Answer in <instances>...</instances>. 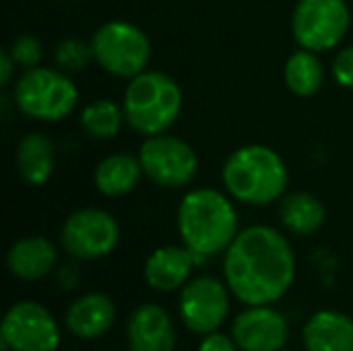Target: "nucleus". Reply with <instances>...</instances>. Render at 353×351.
Here are the masks:
<instances>
[{"label": "nucleus", "instance_id": "obj_26", "mask_svg": "<svg viewBox=\"0 0 353 351\" xmlns=\"http://www.w3.org/2000/svg\"><path fill=\"white\" fill-rule=\"evenodd\" d=\"M236 341L234 339H230L228 335H223V333H209V335H205V339L201 341V345H199V351H236Z\"/></svg>", "mask_w": 353, "mask_h": 351}, {"label": "nucleus", "instance_id": "obj_20", "mask_svg": "<svg viewBox=\"0 0 353 351\" xmlns=\"http://www.w3.org/2000/svg\"><path fill=\"white\" fill-rule=\"evenodd\" d=\"M279 219L288 232L296 236H312L323 228L327 219V209L323 201L312 192H285L279 201Z\"/></svg>", "mask_w": 353, "mask_h": 351}, {"label": "nucleus", "instance_id": "obj_14", "mask_svg": "<svg viewBox=\"0 0 353 351\" xmlns=\"http://www.w3.org/2000/svg\"><path fill=\"white\" fill-rule=\"evenodd\" d=\"M128 351H174L176 329L159 304H141L126 325Z\"/></svg>", "mask_w": 353, "mask_h": 351}, {"label": "nucleus", "instance_id": "obj_18", "mask_svg": "<svg viewBox=\"0 0 353 351\" xmlns=\"http://www.w3.org/2000/svg\"><path fill=\"white\" fill-rule=\"evenodd\" d=\"M14 166L19 178L29 186H43L56 168L54 141L43 132H27L14 151Z\"/></svg>", "mask_w": 353, "mask_h": 351}, {"label": "nucleus", "instance_id": "obj_4", "mask_svg": "<svg viewBox=\"0 0 353 351\" xmlns=\"http://www.w3.org/2000/svg\"><path fill=\"white\" fill-rule=\"evenodd\" d=\"M184 106L180 85L163 70L147 68L128 81L122 95V110L128 128L143 139L170 132Z\"/></svg>", "mask_w": 353, "mask_h": 351}, {"label": "nucleus", "instance_id": "obj_11", "mask_svg": "<svg viewBox=\"0 0 353 351\" xmlns=\"http://www.w3.org/2000/svg\"><path fill=\"white\" fill-rule=\"evenodd\" d=\"M180 319L196 335L215 333L230 314V288L211 275L190 279L180 292Z\"/></svg>", "mask_w": 353, "mask_h": 351}, {"label": "nucleus", "instance_id": "obj_27", "mask_svg": "<svg viewBox=\"0 0 353 351\" xmlns=\"http://www.w3.org/2000/svg\"><path fill=\"white\" fill-rule=\"evenodd\" d=\"M14 72H17V62L12 60V56H10V52L6 48V50L0 52V85L6 87L12 81Z\"/></svg>", "mask_w": 353, "mask_h": 351}, {"label": "nucleus", "instance_id": "obj_12", "mask_svg": "<svg viewBox=\"0 0 353 351\" xmlns=\"http://www.w3.org/2000/svg\"><path fill=\"white\" fill-rule=\"evenodd\" d=\"M232 339L242 351H281L290 339V327L271 304L250 306L234 319Z\"/></svg>", "mask_w": 353, "mask_h": 351}, {"label": "nucleus", "instance_id": "obj_24", "mask_svg": "<svg viewBox=\"0 0 353 351\" xmlns=\"http://www.w3.org/2000/svg\"><path fill=\"white\" fill-rule=\"evenodd\" d=\"M8 52H10L12 60L17 62V66H21L25 70V68L39 66L41 56H43V46H41V41H39L37 35H33V33H21V35H17L12 39Z\"/></svg>", "mask_w": 353, "mask_h": 351}, {"label": "nucleus", "instance_id": "obj_23", "mask_svg": "<svg viewBox=\"0 0 353 351\" xmlns=\"http://www.w3.org/2000/svg\"><path fill=\"white\" fill-rule=\"evenodd\" d=\"M93 60L91 43L79 39V37H66L62 39L54 50V62L60 70L74 74L87 68V64Z\"/></svg>", "mask_w": 353, "mask_h": 351}, {"label": "nucleus", "instance_id": "obj_16", "mask_svg": "<svg viewBox=\"0 0 353 351\" xmlns=\"http://www.w3.org/2000/svg\"><path fill=\"white\" fill-rule=\"evenodd\" d=\"M56 263H58V250L43 236L19 238L6 252V267L21 281L43 279L54 271Z\"/></svg>", "mask_w": 353, "mask_h": 351}, {"label": "nucleus", "instance_id": "obj_22", "mask_svg": "<svg viewBox=\"0 0 353 351\" xmlns=\"http://www.w3.org/2000/svg\"><path fill=\"white\" fill-rule=\"evenodd\" d=\"M81 128L95 141H110L114 139L122 126L126 124L122 103H116L110 97L89 101L79 114Z\"/></svg>", "mask_w": 353, "mask_h": 351}, {"label": "nucleus", "instance_id": "obj_10", "mask_svg": "<svg viewBox=\"0 0 353 351\" xmlns=\"http://www.w3.org/2000/svg\"><path fill=\"white\" fill-rule=\"evenodd\" d=\"M2 351H56L60 327L46 306L23 300L10 306L0 325Z\"/></svg>", "mask_w": 353, "mask_h": 351}, {"label": "nucleus", "instance_id": "obj_15", "mask_svg": "<svg viewBox=\"0 0 353 351\" xmlns=\"http://www.w3.org/2000/svg\"><path fill=\"white\" fill-rule=\"evenodd\" d=\"M66 329L79 339H97L116 323V304L110 296L91 292L79 296L66 310Z\"/></svg>", "mask_w": 353, "mask_h": 351}, {"label": "nucleus", "instance_id": "obj_1", "mask_svg": "<svg viewBox=\"0 0 353 351\" xmlns=\"http://www.w3.org/2000/svg\"><path fill=\"white\" fill-rule=\"evenodd\" d=\"M230 292L246 306L281 300L296 279V254L290 240L271 225H248L238 232L223 259Z\"/></svg>", "mask_w": 353, "mask_h": 351}, {"label": "nucleus", "instance_id": "obj_8", "mask_svg": "<svg viewBox=\"0 0 353 351\" xmlns=\"http://www.w3.org/2000/svg\"><path fill=\"white\" fill-rule=\"evenodd\" d=\"M139 161L145 178L159 188H186L199 172V155L184 139L163 132L147 137L139 149Z\"/></svg>", "mask_w": 353, "mask_h": 351}, {"label": "nucleus", "instance_id": "obj_7", "mask_svg": "<svg viewBox=\"0 0 353 351\" xmlns=\"http://www.w3.org/2000/svg\"><path fill=\"white\" fill-rule=\"evenodd\" d=\"M352 10L347 0H298L292 12V35L310 52L335 50L347 35Z\"/></svg>", "mask_w": 353, "mask_h": 351}, {"label": "nucleus", "instance_id": "obj_25", "mask_svg": "<svg viewBox=\"0 0 353 351\" xmlns=\"http://www.w3.org/2000/svg\"><path fill=\"white\" fill-rule=\"evenodd\" d=\"M333 79L339 87L343 89H353V43L341 48L331 64Z\"/></svg>", "mask_w": 353, "mask_h": 351}, {"label": "nucleus", "instance_id": "obj_13", "mask_svg": "<svg viewBox=\"0 0 353 351\" xmlns=\"http://www.w3.org/2000/svg\"><path fill=\"white\" fill-rule=\"evenodd\" d=\"M203 257L192 252L188 246H161L149 254L145 261V281L155 292H176L182 290Z\"/></svg>", "mask_w": 353, "mask_h": 351}, {"label": "nucleus", "instance_id": "obj_21", "mask_svg": "<svg viewBox=\"0 0 353 351\" xmlns=\"http://www.w3.org/2000/svg\"><path fill=\"white\" fill-rule=\"evenodd\" d=\"M283 79L288 89L298 97H312L325 85V66L316 52L298 48L285 60Z\"/></svg>", "mask_w": 353, "mask_h": 351}, {"label": "nucleus", "instance_id": "obj_3", "mask_svg": "<svg viewBox=\"0 0 353 351\" xmlns=\"http://www.w3.org/2000/svg\"><path fill=\"white\" fill-rule=\"evenodd\" d=\"M221 182L234 201L265 207L283 199L290 186V170L273 147L250 143L238 147L225 159Z\"/></svg>", "mask_w": 353, "mask_h": 351}, {"label": "nucleus", "instance_id": "obj_17", "mask_svg": "<svg viewBox=\"0 0 353 351\" xmlns=\"http://www.w3.org/2000/svg\"><path fill=\"white\" fill-rule=\"evenodd\" d=\"M308 351H353V319L339 310H319L302 331Z\"/></svg>", "mask_w": 353, "mask_h": 351}, {"label": "nucleus", "instance_id": "obj_2", "mask_svg": "<svg viewBox=\"0 0 353 351\" xmlns=\"http://www.w3.org/2000/svg\"><path fill=\"white\" fill-rule=\"evenodd\" d=\"M178 234L192 252L207 259L225 252L238 236V213L228 192L199 186L178 205Z\"/></svg>", "mask_w": 353, "mask_h": 351}, {"label": "nucleus", "instance_id": "obj_6", "mask_svg": "<svg viewBox=\"0 0 353 351\" xmlns=\"http://www.w3.org/2000/svg\"><path fill=\"white\" fill-rule=\"evenodd\" d=\"M89 43L93 62L112 77L130 81L149 68L151 41L147 33L130 21H105L95 29Z\"/></svg>", "mask_w": 353, "mask_h": 351}, {"label": "nucleus", "instance_id": "obj_9", "mask_svg": "<svg viewBox=\"0 0 353 351\" xmlns=\"http://www.w3.org/2000/svg\"><path fill=\"white\" fill-rule=\"evenodd\" d=\"M120 225L116 217L97 207L72 211L60 228L62 250L77 261H97L116 250Z\"/></svg>", "mask_w": 353, "mask_h": 351}, {"label": "nucleus", "instance_id": "obj_19", "mask_svg": "<svg viewBox=\"0 0 353 351\" xmlns=\"http://www.w3.org/2000/svg\"><path fill=\"white\" fill-rule=\"evenodd\" d=\"M143 176L145 174H143L139 155L112 153L95 166L93 184L103 197L118 199V197L132 192L139 186Z\"/></svg>", "mask_w": 353, "mask_h": 351}, {"label": "nucleus", "instance_id": "obj_5", "mask_svg": "<svg viewBox=\"0 0 353 351\" xmlns=\"http://www.w3.org/2000/svg\"><path fill=\"white\" fill-rule=\"evenodd\" d=\"M17 110L37 122H60L72 114L79 89L68 72L50 66L25 68L12 87Z\"/></svg>", "mask_w": 353, "mask_h": 351}]
</instances>
